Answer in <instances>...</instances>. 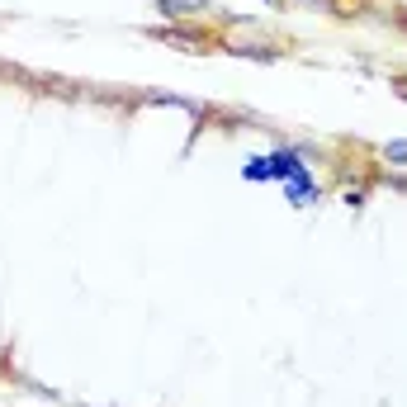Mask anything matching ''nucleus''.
Returning <instances> with one entry per match:
<instances>
[{"instance_id": "obj_1", "label": "nucleus", "mask_w": 407, "mask_h": 407, "mask_svg": "<svg viewBox=\"0 0 407 407\" xmlns=\"http://www.w3.org/2000/svg\"><path fill=\"white\" fill-rule=\"evenodd\" d=\"M199 5H204V0H161V14H180V10H199Z\"/></svg>"}, {"instance_id": "obj_2", "label": "nucleus", "mask_w": 407, "mask_h": 407, "mask_svg": "<svg viewBox=\"0 0 407 407\" xmlns=\"http://www.w3.org/2000/svg\"><path fill=\"white\" fill-rule=\"evenodd\" d=\"M383 157H388V161H407V143H388V147H383Z\"/></svg>"}, {"instance_id": "obj_3", "label": "nucleus", "mask_w": 407, "mask_h": 407, "mask_svg": "<svg viewBox=\"0 0 407 407\" xmlns=\"http://www.w3.org/2000/svg\"><path fill=\"white\" fill-rule=\"evenodd\" d=\"M341 204H346V209H360V204H365V190H346Z\"/></svg>"}]
</instances>
